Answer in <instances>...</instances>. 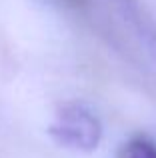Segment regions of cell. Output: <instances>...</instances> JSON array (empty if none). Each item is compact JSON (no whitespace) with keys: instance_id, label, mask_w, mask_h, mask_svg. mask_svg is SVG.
Segmentation results:
<instances>
[{"instance_id":"1","label":"cell","mask_w":156,"mask_h":158,"mask_svg":"<svg viewBox=\"0 0 156 158\" xmlns=\"http://www.w3.org/2000/svg\"><path fill=\"white\" fill-rule=\"evenodd\" d=\"M62 134L64 142L74 144V146H94L96 144V134H98V124L90 114L82 110L68 112L62 120Z\"/></svg>"},{"instance_id":"3","label":"cell","mask_w":156,"mask_h":158,"mask_svg":"<svg viewBox=\"0 0 156 158\" xmlns=\"http://www.w3.org/2000/svg\"><path fill=\"white\" fill-rule=\"evenodd\" d=\"M68 4H72V6H76V8H80L82 4H86V0H66Z\"/></svg>"},{"instance_id":"2","label":"cell","mask_w":156,"mask_h":158,"mask_svg":"<svg viewBox=\"0 0 156 158\" xmlns=\"http://www.w3.org/2000/svg\"><path fill=\"white\" fill-rule=\"evenodd\" d=\"M120 158H156V142L146 136H134L122 146Z\"/></svg>"}]
</instances>
